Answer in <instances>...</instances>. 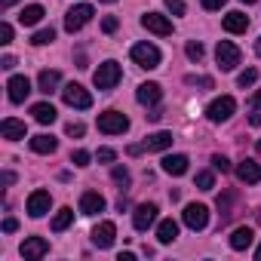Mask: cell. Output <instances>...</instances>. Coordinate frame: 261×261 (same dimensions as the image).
I'll list each match as a JSON object with an SVG mask.
<instances>
[{
  "label": "cell",
  "mask_w": 261,
  "mask_h": 261,
  "mask_svg": "<svg viewBox=\"0 0 261 261\" xmlns=\"http://www.w3.org/2000/svg\"><path fill=\"white\" fill-rule=\"evenodd\" d=\"M120 77H123V68H120L117 62H101V65L95 68V74H92V83H95V89L108 92V89H114V86L120 83Z\"/></svg>",
  "instance_id": "1"
},
{
  "label": "cell",
  "mask_w": 261,
  "mask_h": 261,
  "mask_svg": "<svg viewBox=\"0 0 261 261\" xmlns=\"http://www.w3.org/2000/svg\"><path fill=\"white\" fill-rule=\"evenodd\" d=\"M126 129H129V117L126 114H120V111L98 114V133H105V136H123Z\"/></svg>",
  "instance_id": "2"
},
{
  "label": "cell",
  "mask_w": 261,
  "mask_h": 261,
  "mask_svg": "<svg viewBox=\"0 0 261 261\" xmlns=\"http://www.w3.org/2000/svg\"><path fill=\"white\" fill-rule=\"evenodd\" d=\"M215 59H218V68H221V71H233V68L240 65L243 53H240L237 43H230V40H218V46H215Z\"/></svg>",
  "instance_id": "3"
},
{
  "label": "cell",
  "mask_w": 261,
  "mask_h": 261,
  "mask_svg": "<svg viewBox=\"0 0 261 261\" xmlns=\"http://www.w3.org/2000/svg\"><path fill=\"white\" fill-rule=\"evenodd\" d=\"M129 56H133V62H136L139 68H148V71H151V68H160V49H157L154 43H136Z\"/></svg>",
  "instance_id": "4"
},
{
  "label": "cell",
  "mask_w": 261,
  "mask_h": 261,
  "mask_svg": "<svg viewBox=\"0 0 261 261\" xmlns=\"http://www.w3.org/2000/svg\"><path fill=\"white\" fill-rule=\"evenodd\" d=\"M233 111H237V101H233L230 95H221V98L209 101L206 117H209L212 123H224V120H230V117H233Z\"/></svg>",
  "instance_id": "5"
},
{
  "label": "cell",
  "mask_w": 261,
  "mask_h": 261,
  "mask_svg": "<svg viewBox=\"0 0 261 261\" xmlns=\"http://www.w3.org/2000/svg\"><path fill=\"white\" fill-rule=\"evenodd\" d=\"M62 98H65V105H71V108H77V111L92 108V95H89L80 83H68V86L62 89Z\"/></svg>",
  "instance_id": "6"
},
{
  "label": "cell",
  "mask_w": 261,
  "mask_h": 261,
  "mask_svg": "<svg viewBox=\"0 0 261 261\" xmlns=\"http://www.w3.org/2000/svg\"><path fill=\"white\" fill-rule=\"evenodd\" d=\"M92 13H95V10H92L89 4H77V7H71L68 16H65V31H71V34L80 31V28L92 19Z\"/></svg>",
  "instance_id": "7"
},
{
  "label": "cell",
  "mask_w": 261,
  "mask_h": 261,
  "mask_svg": "<svg viewBox=\"0 0 261 261\" xmlns=\"http://www.w3.org/2000/svg\"><path fill=\"white\" fill-rule=\"evenodd\" d=\"M185 224L191 227V230H203L206 224H209V209L203 206V203H191V206H185Z\"/></svg>",
  "instance_id": "8"
},
{
  "label": "cell",
  "mask_w": 261,
  "mask_h": 261,
  "mask_svg": "<svg viewBox=\"0 0 261 261\" xmlns=\"http://www.w3.org/2000/svg\"><path fill=\"white\" fill-rule=\"evenodd\" d=\"M142 28L151 31V34H157V37H169V34H172V22H169L166 16H160V13L142 16Z\"/></svg>",
  "instance_id": "9"
},
{
  "label": "cell",
  "mask_w": 261,
  "mask_h": 261,
  "mask_svg": "<svg viewBox=\"0 0 261 261\" xmlns=\"http://www.w3.org/2000/svg\"><path fill=\"white\" fill-rule=\"evenodd\" d=\"M7 89H10V101H13V105H22V101L28 98V92H31V80H28L25 74H16V77H10Z\"/></svg>",
  "instance_id": "10"
},
{
  "label": "cell",
  "mask_w": 261,
  "mask_h": 261,
  "mask_svg": "<svg viewBox=\"0 0 261 261\" xmlns=\"http://www.w3.org/2000/svg\"><path fill=\"white\" fill-rule=\"evenodd\" d=\"M49 206H53V197H49V191H34V194L28 197V215H31V218H40V215H46V212H49Z\"/></svg>",
  "instance_id": "11"
},
{
  "label": "cell",
  "mask_w": 261,
  "mask_h": 261,
  "mask_svg": "<svg viewBox=\"0 0 261 261\" xmlns=\"http://www.w3.org/2000/svg\"><path fill=\"white\" fill-rule=\"evenodd\" d=\"M154 221H157V206H154V203H142V206L133 212V227H136V230H148Z\"/></svg>",
  "instance_id": "12"
},
{
  "label": "cell",
  "mask_w": 261,
  "mask_h": 261,
  "mask_svg": "<svg viewBox=\"0 0 261 261\" xmlns=\"http://www.w3.org/2000/svg\"><path fill=\"white\" fill-rule=\"evenodd\" d=\"M114 237H117L114 221H101V224H95V230H92V243H95L98 249H111V246H114Z\"/></svg>",
  "instance_id": "13"
},
{
  "label": "cell",
  "mask_w": 261,
  "mask_h": 261,
  "mask_svg": "<svg viewBox=\"0 0 261 261\" xmlns=\"http://www.w3.org/2000/svg\"><path fill=\"white\" fill-rule=\"evenodd\" d=\"M136 98H139V105L154 108V105H160L163 89H160V83H142V86H139V92H136Z\"/></svg>",
  "instance_id": "14"
},
{
  "label": "cell",
  "mask_w": 261,
  "mask_h": 261,
  "mask_svg": "<svg viewBox=\"0 0 261 261\" xmlns=\"http://www.w3.org/2000/svg\"><path fill=\"white\" fill-rule=\"evenodd\" d=\"M19 252H22V258H43V255L49 252V243H46L43 237H28Z\"/></svg>",
  "instance_id": "15"
},
{
  "label": "cell",
  "mask_w": 261,
  "mask_h": 261,
  "mask_svg": "<svg viewBox=\"0 0 261 261\" xmlns=\"http://www.w3.org/2000/svg\"><path fill=\"white\" fill-rule=\"evenodd\" d=\"M0 133H4V139H10V142H19V139H25L28 126L22 120H16V117H7L4 123H0Z\"/></svg>",
  "instance_id": "16"
},
{
  "label": "cell",
  "mask_w": 261,
  "mask_h": 261,
  "mask_svg": "<svg viewBox=\"0 0 261 261\" xmlns=\"http://www.w3.org/2000/svg\"><path fill=\"white\" fill-rule=\"evenodd\" d=\"M80 212H83V215H98V212H105V197L95 194V191H86V194L80 197Z\"/></svg>",
  "instance_id": "17"
},
{
  "label": "cell",
  "mask_w": 261,
  "mask_h": 261,
  "mask_svg": "<svg viewBox=\"0 0 261 261\" xmlns=\"http://www.w3.org/2000/svg\"><path fill=\"white\" fill-rule=\"evenodd\" d=\"M237 178L246 181V185H258V181H261V163H255V160H243V163L237 166Z\"/></svg>",
  "instance_id": "18"
},
{
  "label": "cell",
  "mask_w": 261,
  "mask_h": 261,
  "mask_svg": "<svg viewBox=\"0 0 261 261\" xmlns=\"http://www.w3.org/2000/svg\"><path fill=\"white\" fill-rule=\"evenodd\" d=\"M224 31H230V34H243L246 28H249V16L246 13H240V10H233V13H227L224 16Z\"/></svg>",
  "instance_id": "19"
},
{
  "label": "cell",
  "mask_w": 261,
  "mask_h": 261,
  "mask_svg": "<svg viewBox=\"0 0 261 261\" xmlns=\"http://www.w3.org/2000/svg\"><path fill=\"white\" fill-rule=\"evenodd\" d=\"M31 114H34V120H37L40 126H49V123H56V117H59V111H56L49 101H37V105L31 108Z\"/></svg>",
  "instance_id": "20"
},
{
  "label": "cell",
  "mask_w": 261,
  "mask_h": 261,
  "mask_svg": "<svg viewBox=\"0 0 261 261\" xmlns=\"http://www.w3.org/2000/svg\"><path fill=\"white\" fill-rule=\"evenodd\" d=\"M142 148L145 151H166V148H172V133H154L142 142Z\"/></svg>",
  "instance_id": "21"
},
{
  "label": "cell",
  "mask_w": 261,
  "mask_h": 261,
  "mask_svg": "<svg viewBox=\"0 0 261 261\" xmlns=\"http://www.w3.org/2000/svg\"><path fill=\"white\" fill-rule=\"evenodd\" d=\"M163 172H169V175H185V172H188V157H185V154H169V157H163Z\"/></svg>",
  "instance_id": "22"
},
{
  "label": "cell",
  "mask_w": 261,
  "mask_h": 261,
  "mask_svg": "<svg viewBox=\"0 0 261 261\" xmlns=\"http://www.w3.org/2000/svg\"><path fill=\"white\" fill-rule=\"evenodd\" d=\"M252 240H255L252 227H237V230L230 233V249H233V252H243V249L252 246Z\"/></svg>",
  "instance_id": "23"
},
{
  "label": "cell",
  "mask_w": 261,
  "mask_h": 261,
  "mask_svg": "<svg viewBox=\"0 0 261 261\" xmlns=\"http://www.w3.org/2000/svg\"><path fill=\"white\" fill-rule=\"evenodd\" d=\"M59 83H62V74H59V71H40V77H37V89L46 92V95L56 92Z\"/></svg>",
  "instance_id": "24"
},
{
  "label": "cell",
  "mask_w": 261,
  "mask_h": 261,
  "mask_svg": "<svg viewBox=\"0 0 261 261\" xmlns=\"http://www.w3.org/2000/svg\"><path fill=\"white\" fill-rule=\"evenodd\" d=\"M178 237V221H172V218H163L160 224H157V240L166 246V243H172Z\"/></svg>",
  "instance_id": "25"
},
{
  "label": "cell",
  "mask_w": 261,
  "mask_h": 261,
  "mask_svg": "<svg viewBox=\"0 0 261 261\" xmlns=\"http://www.w3.org/2000/svg\"><path fill=\"white\" fill-rule=\"evenodd\" d=\"M43 16H46V13H43V7H40V4H31V7H25V10L19 13V22H22L25 28H31V25H37Z\"/></svg>",
  "instance_id": "26"
},
{
  "label": "cell",
  "mask_w": 261,
  "mask_h": 261,
  "mask_svg": "<svg viewBox=\"0 0 261 261\" xmlns=\"http://www.w3.org/2000/svg\"><path fill=\"white\" fill-rule=\"evenodd\" d=\"M56 148H59V142H56L53 136H46V133L31 139V151H34V154H53Z\"/></svg>",
  "instance_id": "27"
},
{
  "label": "cell",
  "mask_w": 261,
  "mask_h": 261,
  "mask_svg": "<svg viewBox=\"0 0 261 261\" xmlns=\"http://www.w3.org/2000/svg\"><path fill=\"white\" fill-rule=\"evenodd\" d=\"M71 221H74V209H68V206H65V209H59V212H56V218H53V230H56V233H62V230H68V227H71Z\"/></svg>",
  "instance_id": "28"
},
{
  "label": "cell",
  "mask_w": 261,
  "mask_h": 261,
  "mask_svg": "<svg viewBox=\"0 0 261 261\" xmlns=\"http://www.w3.org/2000/svg\"><path fill=\"white\" fill-rule=\"evenodd\" d=\"M53 40H56V31H53V28H40V31L31 37L34 46H46V43H53Z\"/></svg>",
  "instance_id": "29"
},
{
  "label": "cell",
  "mask_w": 261,
  "mask_h": 261,
  "mask_svg": "<svg viewBox=\"0 0 261 261\" xmlns=\"http://www.w3.org/2000/svg\"><path fill=\"white\" fill-rule=\"evenodd\" d=\"M185 53H188V59H191V62H200L206 49H203V43H200V40H191V43L185 46Z\"/></svg>",
  "instance_id": "30"
},
{
  "label": "cell",
  "mask_w": 261,
  "mask_h": 261,
  "mask_svg": "<svg viewBox=\"0 0 261 261\" xmlns=\"http://www.w3.org/2000/svg\"><path fill=\"white\" fill-rule=\"evenodd\" d=\"M197 188L200 191H212L215 188V175L212 172H197Z\"/></svg>",
  "instance_id": "31"
},
{
  "label": "cell",
  "mask_w": 261,
  "mask_h": 261,
  "mask_svg": "<svg viewBox=\"0 0 261 261\" xmlns=\"http://www.w3.org/2000/svg\"><path fill=\"white\" fill-rule=\"evenodd\" d=\"M255 80H258V71H255V68H246V71H243V74L237 77V83H240L243 89H246V86H252Z\"/></svg>",
  "instance_id": "32"
},
{
  "label": "cell",
  "mask_w": 261,
  "mask_h": 261,
  "mask_svg": "<svg viewBox=\"0 0 261 261\" xmlns=\"http://www.w3.org/2000/svg\"><path fill=\"white\" fill-rule=\"evenodd\" d=\"M111 178H114L117 185H129V169H126V166H114V169H111Z\"/></svg>",
  "instance_id": "33"
},
{
  "label": "cell",
  "mask_w": 261,
  "mask_h": 261,
  "mask_svg": "<svg viewBox=\"0 0 261 261\" xmlns=\"http://www.w3.org/2000/svg\"><path fill=\"white\" fill-rule=\"evenodd\" d=\"M117 28H120V19H117V16H105V19H101V31H105V34H114Z\"/></svg>",
  "instance_id": "34"
},
{
  "label": "cell",
  "mask_w": 261,
  "mask_h": 261,
  "mask_svg": "<svg viewBox=\"0 0 261 261\" xmlns=\"http://www.w3.org/2000/svg\"><path fill=\"white\" fill-rule=\"evenodd\" d=\"M89 160H92L89 151H74V154H71V163H74V166H89Z\"/></svg>",
  "instance_id": "35"
},
{
  "label": "cell",
  "mask_w": 261,
  "mask_h": 261,
  "mask_svg": "<svg viewBox=\"0 0 261 261\" xmlns=\"http://www.w3.org/2000/svg\"><path fill=\"white\" fill-rule=\"evenodd\" d=\"M65 133H68L71 139H83V133H86V126H83V123H68V126H65Z\"/></svg>",
  "instance_id": "36"
},
{
  "label": "cell",
  "mask_w": 261,
  "mask_h": 261,
  "mask_svg": "<svg viewBox=\"0 0 261 261\" xmlns=\"http://www.w3.org/2000/svg\"><path fill=\"white\" fill-rule=\"evenodd\" d=\"M212 169H215V172H227V169H230V160L221 157V154H215V157H212Z\"/></svg>",
  "instance_id": "37"
},
{
  "label": "cell",
  "mask_w": 261,
  "mask_h": 261,
  "mask_svg": "<svg viewBox=\"0 0 261 261\" xmlns=\"http://www.w3.org/2000/svg\"><path fill=\"white\" fill-rule=\"evenodd\" d=\"M0 43H13V25L10 22H4V25H0Z\"/></svg>",
  "instance_id": "38"
},
{
  "label": "cell",
  "mask_w": 261,
  "mask_h": 261,
  "mask_svg": "<svg viewBox=\"0 0 261 261\" xmlns=\"http://www.w3.org/2000/svg\"><path fill=\"white\" fill-rule=\"evenodd\" d=\"M95 160H98V163H114V160H117V154H114L111 148H98V154H95Z\"/></svg>",
  "instance_id": "39"
},
{
  "label": "cell",
  "mask_w": 261,
  "mask_h": 261,
  "mask_svg": "<svg viewBox=\"0 0 261 261\" xmlns=\"http://www.w3.org/2000/svg\"><path fill=\"white\" fill-rule=\"evenodd\" d=\"M163 4L172 10V16H185V0H163Z\"/></svg>",
  "instance_id": "40"
},
{
  "label": "cell",
  "mask_w": 261,
  "mask_h": 261,
  "mask_svg": "<svg viewBox=\"0 0 261 261\" xmlns=\"http://www.w3.org/2000/svg\"><path fill=\"white\" fill-rule=\"evenodd\" d=\"M188 83H191V86H206V89H212V77H188Z\"/></svg>",
  "instance_id": "41"
},
{
  "label": "cell",
  "mask_w": 261,
  "mask_h": 261,
  "mask_svg": "<svg viewBox=\"0 0 261 261\" xmlns=\"http://www.w3.org/2000/svg\"><path fill=\"white\" fill-rule=\"evenodd\" d=\"M200 4H203V10H209V13H212V10H221L227 0H200Z\"/></svg>",
  "instance_id": "42"
},
{
  "label": "cell",
  "mask_w": 261,
  "mask_h": 261,
  "mask_svg": "<svg viewBox=\"0 0 261 261\" xmlns=\"http://www.w3.org/2000/svg\"><path fill=\"white\" fill-rule=\"evenodd\" d=\"M4 230H7V233L19 230V221H16V218H7V221H4Z\"/></svg>",
  "instance_id": "43"
},
{
  "label": "cell",
  "mask_w": 261,
  "mask_h": 261,
  "mask_svg": "<svg viewBox=\"0 0 261 261\" xmlns=\"http://www.w3.org/2000/svg\"><path fill=\"white\" fill-rule=\"evenodd\" d=\"M0 68H7V71L16 68V59H13V56H4V59H0Z\"/></svg>",
  "instance_id": "44"
},
{
  "label": "cell",
  "mask_w": 261,
  "mask_h": 261,
  "mask_svg": "<svg viewBox=\"0 0 261 261\" xmlns=\"http://www.w3.org/2000/svg\"><path fill=\"white\" fill-rule=\"evenodd\" d=\"M252 108H255V111H261V89L252 95Z\"/></svg>",
  "instance_id": "45"
},
{
  "label": "cell",
  "mask_w": 261,
  "mask_h": 261,
  "mask_svg": "<svg viewBox=\"0 0 261 261\" xmlns=\"http://www.w3.org/2000/svg\"><path fill=\"white\" fill-rule=\"evenodd\" d=\"M142 151H145V148H142V145H129V154H133V157H139V154H142Z\"/></svg>",
  "instance_id": "46"
},
{
  "label": "cell",
  "mask_w": 261,
  "mask_h": 261,
  "mask_svg": "<svg viewBox=\"0 0 261 261\" xmlns=\"http://www.w3.org/2000/svg\"><path fill=\"white\" fill-rule=\"evenodd\" d=\"M13 4H19V0H0V7H4V10H10Z\"/></svg>",
  "instance_id": "47"
},
{
  "label": "cell",
  "mask_w": 261,
  "mask_h": 261,
  "mask_svg": "<svg viewBox=\"0 0 261 261\" xmlns=\"http://www.w3.org/2000/svg\"><path fill=\"white\" fill-rule=\"evenodd\" d=\"M255 56H261V37H258V43H255Z\"/></svg>",
  "instance_id": "48"
},
{
  "label": "cell",
  "mask_w": 261,
  "mask_h": 261,
  "mask_svg": "<svg viewBox=\"0 0 261 261\" xmlns=\"http://www.w3.org/2000/svg\"><path fill=\"white\" fill-rule=\"evenodd\" d=\"M255 258H258V261H261V246H258V249H255Z\"/></svg>",
  "instance_id": "49"
},
{
  "label": "cell",
  "mask_w": 261,
  "mask_h": 261,
  "mask_svg": "<svg viewBox=\"0 0 261 261\" xmlns=\"http://www.w3.org/2000/svg\"><path fill=\"white\" fill-rule=\"evenodd\" d=\"M101 4H117V0H101Z\"/></svg>",
  "instance_id": "50"
},
{
  "label": "cell",
  "mask_w": 261,
  "mask_h": 261,
  "mask_svg": "<svg viewBox=\"0 0 261 261\" xmlns=\"http://www.w3.org/2000/svg\"><path fill=\"white\" fill-rule=\"evenodd\" d=\"M243 4H258V0H243Z\"/></svg>",
  "instance_id": "51"
},
{
  "label": "cell",
  "mask_w": 261,
  "mask_h": 261,
  "mask_svg": "<svg viewBox=\"0 0 261 261\" xmlns=\"http://www.w3.org/2000/svg\"><path fill=\"white\" fill-rule=\"evenodd\" d=\"M258 154H261V142H258Z\"/></svg>",
  "instance_id": "52"
}]
</instances>
